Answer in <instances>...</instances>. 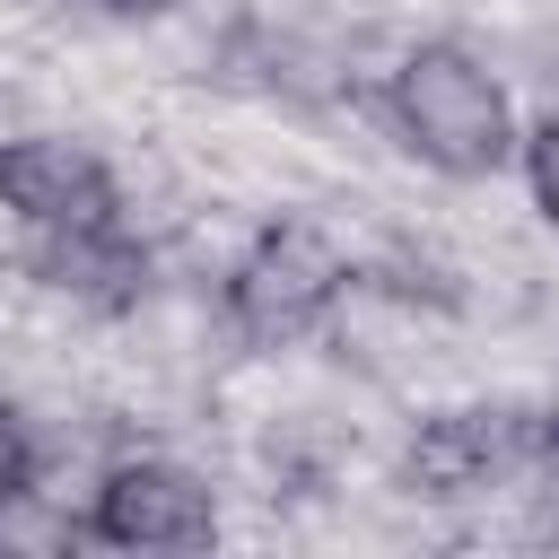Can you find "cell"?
Listing matches in <instances>:
<instances>
[{
	"instance_id": "6da1fadb",
	"label": "cell",
	"mask_w": 559,
	"mask_h": 559,
	"mask_svg": "<svg viewBox=\"0 0 559 559\" xmlns=\"http://www.w3.org/2000/svg\"><path fill=\"white\" fill-rule=\"evenodd\" d=\"M393 122L402 140L437 166V175H498L515 157V114H507V87L454 52V44H419L402 52L393 70Z\"/></svg>"
},
{
	"instance_id": "7a4b0ae2",
	"label": "cell",
	"mask_w": 559,
	"mask_h": 559,
	"mask_svg": "<svg viewBox=\"0 0 559 559\" xmlns=\"http://www.w3.org/2000/svg\"><path fill=\"white\" fill-rule=\"evenodd\" d=\"M341 280H349V262L332 253V236L280 218V227H262V236L245 245V262L227 271V323H236L245 341H262V349L306 341V332L332 314Z\"/></svg>"
},
{
	"instance_id": "3957f363",
	"label": "cell",
	"mask_w": 559,
	"mask_h": 559,
	"mask_svg": "<svg viewBox=\"0 0 559 559\" xmlns=\"http://www.w3.org/2000/svg\"><path fill=\"white\" fill-rule=\"evenodd\" d=\"M87 533L114 542V550H201L218 533V507H210V489L183 463H148L140 454V463H114L96 480Z\"/></svg>"
},
{
	"instance_id": "277c9868",
	"label": "cell",
	"mask_w": 559,
	"mask_h": 559,
	"mask_svg": "<svg viewBox=\"0 0 559 559\" xmlns=\"http://www.w3.org/2000/svg\"><path fill=\"white\" fill-rule=\"evenodd\" d=\"M0 201L44 227V236H79V227H114V175L96 148L79 140H9L0 148Z\"/></svg>"
},
{
	"instance_id": "5b68a950",
	"label": "cell",
	"mask_w": 559,
	"mask_h": 559,
	"mask_svg": "<svg viewBox=\"0 0 559 559\" xmlns=\"http://www.w3.org/2000/svg\"><path fill=\"white\" fill-rule=\"evenodd\" d=\"M524 463H542V437L515 428L507 411H445V419H428L419 445H411V480H419L428 498L498 489V480H515Z\"/></svg>"
},
{
	"instance_id": "8992f818",
	"label": "cell",
	"mask_w": 559,
	"mask_h": 559,
	"mask_svg": "<svg viewBox=\"0 0 559 559\" xmlns=\"http://www.w3.org/2000/svg\"><path fill=\"white\" fill-rule=\"evenodd\" d=\"M70 550H79V515L35 480H0V559H70Z\"/></svg>"
},
{
	"instance_id": "52a82bcc",
	"label": "cell",
	"mask_w": 559,
	"mask_h": 559,
	"mask_svg": "<svg viewBox=\"0 0 559 559\" xmlns=\"http://www.w3.org/2000/svg\"><path fill=\"white\" fill-rule=\"evenodd\" d=\"M524 175H533V201L559 218V114H550V122L524 140Z\"/></svg>"
},
{
	"instance_id": "ba28073f",
	"label": "cell",
	"mask_w": 559,
	"mask_h": 559,
	"mask_svg": "<svg viewBox=\"0 0 559 559\" xmlns=\"http://www.w3.org/2000/svg\"><path fill=\"white\" fill-rule=\"evenodd\" d=\"M96 9H122V17H140V9H175V0H96Z\"/></svg>"
},
{
	"instance_id": "9c48e42d",
	"label": "cell",
	"mask_w": 559,
	"mask_h": 559,
	"mask_svg": "<svg viewBox=\"0 0 559 559\" xmlns=\"http://www.w3.org/2000/svg\"><path fill=\"white\" fill-rule=\"evenodd\" d=\"M550 445H559V428H550Z\"/></svg>"
}]
</instances>
